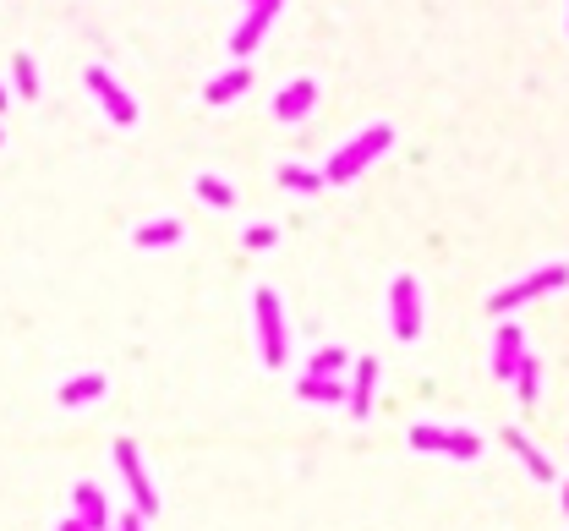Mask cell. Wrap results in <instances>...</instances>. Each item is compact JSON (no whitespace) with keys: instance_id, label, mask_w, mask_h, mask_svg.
<instances>
[{"instance_id":"cell-1","label":"cell","mask_w":569,"mask_h":531,"mask_svg":"<svg viewBox=\"0 0 569 531\" xmlns=\"http://www.w3.org/2000/svg\"><path fill=\"white\" fill-rule=\"evenodd\" d=\"M389 143H394V126H389V121L367 126V132H356L345 148H334L329 170H323V187H345V181H356L378 154H389Z\"/></svg>"},{"instance_id":"cell-2","label":"cell","mask_w":569,"mask_h":531,"mask_svg":"<svg viewBox=\"0 0 569 531\" xmlns=\"http://www.w3.org/2000/svg\"><path fill=\"white\" fill-rule=\"evenodd\" d=\"M252 323H258L263 367H280V362H285V318H280V296H274V291H258V296H252Z\"/></svg>"},{"instance_id":"cell-3","label":"cell","mask_w":569,"mask_h":531,"mask_svg":"<svg viewBox=\"0 0 569 531\" xmlns=\"http://www.w3.org/2000/svg\"><path fill=\"white\" fill-rule=\"evenodd\" d=\"M564 280H569V269H564V263H542L537 274H526V280L504 285V291L493 296V313H515V307H526V302H537V296L559 291Z\"/></svg>"},{"instance_id":"cell-4","label":"cell","mask_w":569,"mask_h":531,"mask_svg":"<svg viewBox=\"0 0 569 531\" xmlns=\"http://www.w3.org/2000/svg\"><path fill=\"white\" fill-rule=\"evenodd\" d=\"M389 329L400 334V340H416V334H422V291H416L411 274H400V280L389 285Z\"/></svg>"},{"instance_id":"cell-5","label":"cell","mask_w":569,"mask_h":531,"mask_svg":"<svg viewBox=\"0 0 569 531\" xmlns=\"http://www.w3.org/2000/svg\"><path fill=\"white\" fill-rule=\"evenodd\" d=\"M83 83L94 88V99L104 105V115H110L115 126H132V121H137V99L126 94V88L115 83V77L104 72V66H88V72H83Z\"/></svg>"},{"instance_id":"cell-6","label":"cell","mask_w":569,"mask_h":531,"mask_svg":"<svg viewBox=\"0 0 569 531\" xmlns=\"http://www.w3.org/2000/svg\"><path fill=\"white\" fill-rule=\"evenodd\" d=\"M115 466H121V477H126V488H132V510L137 515H154L159 510V499H154V482H148V471H143V455H137V444H115Z\"/></svg>"},{"instance_id":"cell-7","label":"cell","mask_w":569,"mask_h":531,"mask_svg":"<svg viewBox=\"0 0 569 531\" xmlns=\"http://www.w3.org/2000/svg\"><path fill=\"white\" fill-rule=\"evenodd\" d=\"M274 11H280V0H258V6L247 11V22H241V28L230 33V55H236V61H247V55L263 44V33H269Z\"/></svg>"},{"instance_id":"cell-8","label":"cell","mask_w":569,"mask_h":531,"mask_svg":"<svg viewBox=\"0 0 569 531\" xmlns=\"http://www.w3.org/2000/svg\"><path fill=\"white\" fill-rule=\"evenodd\" d=\"M520 356H526V329H520V323H498V340H493V373L504 378V384L520 373Z\"/></svg>"},{"instance_id":"cell-9","label":"cell","mask_w":569,"mask_h":531,"mask_svg":"<svg viewBox=\"0 0 569 531\" xmlns=\"http://www.w3.org/2000/svg\"><path fill=\"white\" fill-rule=\"evenodd\" d=\"M312 105H318V83H312V77H296V83H285L280 94H274V115H280L285 126H296Z\"/></svg>"},{"instance_id":"cell-10","label":"cell","mask_w":569,"mask_h":531,"mask_svg":"<svg viewBox=\"0 0 569 531\" xmlns=\"http://www.w3.org/2000/svg\"><path fill=\"white\" fill-rule=\"evenodd\" d=\"M247 88H252V72H247V61H241V66H230V72L208 77L203 99H208V105H230V99H241Z\"/></svg>"},{"instance_id":"cell-11","label":"cell","mask_w":569,"mask_h":531,"mask_svg":"<svg viewBox=\"0 0 569 531\" xmlns=\"http://www.w3.org/2000/svg\"><path fill=\"white\" fill-rule=\"evenodd\" d=\"M373 384H378V362H356V373H351V389H345V400H351V417H367L373 411Z\"/></svg>"},{"instance_id":"cell-12","label":"cell","mask_w":569,"mask_h":531,"mask_svg":"<svg viewBox=\"0 0 569 531\" xmlns=\"http://www.w3.org/2000/svg\"><path fill=\"white\" fill-rule=\"evenodd\" d=\"M132 241H137L143 252L176 247V241H181V219H148V225H137V230H132Z\"/></svg>"},{"instance_id":"cell-13","label":"cell","mask_w":569,"mask_h":531,"mask_svg":"<svg viewBox=\"0 0 569 531\" xmlns=\"http://www.w3.org/2000/svg\"><path fill=\"white\" fill-rule=\"evenodd\" d=\"M296 395H301V400H318V406H340V400H345V378L301 373V378H296Z\"/></svg>"},{"instance_id":"cell-14","label":"cell","mask_w":569,"mask_h":531,"mask_svg":"<svg viewBox=\"0 0 569 531\" xmlns=\"http://www.w3.org/2000/svg\"><path fill=\"white\" fill-rule=\"evenodd\" d=\"M72 510H77V521H83L88 531H104V521H110V510H104V493L94 488V482H83V488L72 493Z\"/></svg>"},{"instance_id":"cell-15","label":"cell","mask_w":569,"mask_h":531,"mask_svg":"<svg viewBox=\"0 0 569 531\" xmlns=\"http://www.w3.org/2000/svg\"><path fill=\"white\" fill-rule=\"evenodd\" d=\"M504 444L515 449V455H520V466H526V471H531V477H537V482H553V466H548V455H542V449L531 444L526 433H504Z\"/></svg>"},{"instance_id":"cell-16","label":"cell","mask_w":569,"mask_h":531,"mask_svg":"<svg viewBox=\"0 0 569 531\" xmlns=\"http://www.w3.org/2000/svg\"><path fill=\"white\" fill-rule=\"evenodd\" d=\"M509 384H515L520 406H537V389H542V362H537V356H520V373L509 378Z\"/></svg>"},{"instance_id":"cell-17","label":"cell","mask_w":569,"mask_h":531,"mask_svg":"<svg viewBox=\"0 0 569 531\" xmlns=\"http://www.w3.org/2000/svg\"><path fill=\"white\" fill-rule=\"evenodd\" d=\"M99 395H104V373H83L61 389V406H88V400H99Z\"/></svg>"},{"instance_id":"cell-18","label":"cell","mask_w":569,"mask_h":531,"mask_svg":"<svg viewBox=\"0 0 569 531\" xmlns=\"http://www.w3.org/2000/svg\"><path fill=\"white\" fill-rule=\"evenodd\" d=\"M345 367H351V356H345L340 345H323V351L312 356L307 373H318V378H345Z\"/></svg>"},{"instance_id":"cell-19","label":"cell","mask_w":569,"mask_h":531,"mask_svg":"<svg viewBox=\"0 0 569 531\" xmlns=\"http://www.w3.org/2000/svg\"><path fill=\"white\" fill-rule=\"evenodd\" d=\"M11 83H17L22 99H39V66H33V55H17V61H11Z\"/></svg>"},{"instance_id":"cell-20","label":"cell","mask_w":569,"mask_h":531,"mask_svg":"<svg viewBox=\"0 0 569 531\" xmlns=\"http://www.w3.org/2000/svg\"><path fill=\"white\" fill-rule=\"evenodd\" d=\"M280 187H290V192H323V176H318V170H307V165H280Z\"/></svg>"},{"instance_id":"cell-21","label":"cell","mask_w":569,"mask_h":531,"mask_svg":"<svg viewBox=\"0 0 569 531\" xmlns=\"http://www.w3.org/2000/svg\"><path fill=\"white\" fill-rule=\"evenodd\" d=\"M197 198L214 203V209H230V203H236V187H230V181H219V176H197Z\"/></svg>"},{"instance_id":"cell-22","label":"cell","mask_w":569,"mask_h":531,"mask_svg":"<svg viewBox=\"0 0 569 531\" xmlns=\"http://www.w3.org/2000/svg\"><path fill=\"white\" fill-rule=\"evenodd\" d=\"M444 444H449V427H427V422L411 427V449H422V455H444Z\"/></svg>"},{"instance_id":"cell-23","label":"cell","mask_w":569,"mask_h":531,"mask_svg":"<svg viewBox=\"0 0 569 531\" xmlns=\"http://www.w3.org/2000/svg\"><path fill=\"white\" fill-rule=\"evenodd\" d=\"M444 455H455V460H476L482 455V438L466 433V427H449V444H444Z\"/></svg>"},{"instance_id":"cell-24","label":"cell","mask_w":569,"mask_h":531,"mask_svg":"<svg viewBox=\"0 0 569 531\" xmlns=\"http://www.w3.org/2000/svg\"><path fill=\"white\" fill-rule=\"evenodd\" d=\"M274 241H280V236H274V225H252V230H247V247H258V252L274 247Z\"/></svg>"},{"instance_id":"cell-25","label":"cell","mask_w":569,"mask_h":531,"mask_svg":"<svg viewBox=\"0 0 569 531\" xmlns=\"http://www.w3.org/2000/svg\"><path fill=\"white\" fill-rule=\"evenodd\" d=\"M121 531H143V515H137V510H126V515H121Z\"/></svg>"},{"instance_id":"cell-26","label":"cell","mask_w":569,"mask_h":531,"mask_svg":"<svg viewBox=\"0 0 569 531\" xmlns=\"http://www.w3.org/2000/svg\"><path fill=\"white\" fill-rule=\"evenodd\" d=\"M55 531H88V526H83V521H77V515H72V521H61Z\"/></svg>"},{"instance_id":"cell-27","label":"cell","mask_w":569,"mask_h":531,"mask_svg":"<svg viewBox=\"0 0 569 531\" xmlns=\"http://www.w3.org/2000/svg\"><path fill=\"white\" fill-rule=\"evenodd\" d=\"M564 515H569V482H564Z\"/></svg>"},{"instance_id":"cell-28","label":"cell","mask_w":569,"mask_h":531,"mask_svg":"<svg viewBox=\"0 0 569 531\" xmlns=\"http://www.w3.org/2000/svg\"><path fill=\"white\" fill-rule=\"evenodd\" d=\"M6 99H11V94H6V88H0V110H6Z\"/></svg>"},{"instance_id":"cell-29","label":"cell","mask_w":569,"mask_h":531,"mask_svg":"<svg viewBox=\"0 0 569 531\" xmlns=\"http://www.w3.org/2000/svg\"><path fill=\"white\" fill-rule=\"evenodd\" d=\"M247 6H258V0H247Z\"/></svg>"}]
</instances>
